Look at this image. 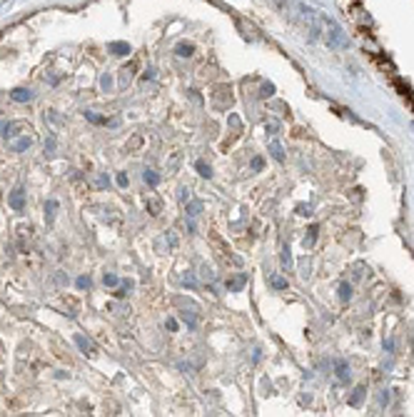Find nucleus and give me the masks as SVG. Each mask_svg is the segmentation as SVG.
<instances>
[{"mask_svg": "<svg viewBox=\"0 0 414 417\" xmlns=\"http://www.w3.org/2000/svg\"><path fill=\"white\" fill-rule=\"evenodd\" d=\"M212 102H215V108H227L230 102H232L230 88H217V90H215V95H212Z\"/></svg>", "mask_w": 414, "mask_h": 417, "instance_id": "obj_1", "label": "nucleus"}, {"mask_svg": "<svg viewBox=\"0 0 414 417\" xmlns=\"http://www.w3.org/2000/svg\"><path fill=\"white\" fill-rule=\"evenodd\" d=\"M270 282H272V287H277V290H285V287H287V280H285V278H279V275H272V278H270Z\"/></svg>", "mask_w": 414, "mask_h": 417, "instance_id": "obj_15", "label": "nucleus"}, {"mask_svg": "<svg viewBox=\"0 0 414 417\" xmlns=\"http://www.w3.org/2000/svg\"><path fill=\"white\" fill-rule=\"evenodd\" d=\"M337 377H339V380H347V377H350V367H347L344 362H337Z\"/></svg>", "mask_w": 414, "mask_h": 417, "instance_id": "obj_16", "label": "nucleus"}, {"mask_svg": "<svg viewBox=\"0 0 414 417\" xmlns=\"http://www.w3.org/2000/svg\"><path fill=\"white\" fill-rule=\"evenodd\" d=\"M350 298H352V287L347 285V282H342V285H339V300H342V302H347Z\"/></svg>", "mask_w": 414, "mask_h": 417, "instance_id": "obj_14", "label": "nucleus"}, {"mask_svg": "<svg viewBox=\"0 0 414 417\" xmlns=\"http://www.w3.org/2000/svg\"><path fill=\"white\" fill-rule=\"evenodd\" d=\"M185 285H187V287H197V280H195V275H192V273H187V275H185Z\"/></svg>", "mask_w": 414, "mask_h": 417, "instance_id": "obj_25", "label": "nucleus"}, {"mask_svg": "<svg viewBox=\"0 0 414 417\" xmlns=\"http://www.w3.org/2000/svg\"><path fill=\"white\" fill-rule=\"evenodd\" d=\"M202 278H205V280H210V282L215 280V273H212V267H207V265H202Z\"/></svg>", "mask_w": 414, "mask_h": 417, "instance_id": "obj_23", "label": "nucleus"}, {"mask_svg": "<svg viewBox=\"0 0 414 417\" xmlns=\"http://www.w3.org/2000/svg\"><path fill=\"white\" fill-rule=\"evenodd\" d=\"M182 322H185L190 330H195V327H197V312H195V310H185V312H182Z\"/></svg>", "mask_w": 414, "mask_h": 417, "instance_id": "obj_7", "label": "nucleus"}, {"mask_svg": "<svg viewBox=\"0 0 414 417\" xmlns=\"http://www.w3.org/2000/svg\"><path fill=\"white\" fill-rule=\"evenodd\" d=\"M8 202H10V207H13V210H23V207H25V193L18 187V190H13V193H10Z\"/></svg>", "mask_w": 414, "mask_h": 417, "instance_id": "obj_3", "label": "nucleus"}, {"mask_svg": "<svg viewBox=\"0 0 414 417\" xmlns=\"http://www.w3.org/2000/svg\"><path fill=\"white\" fill-rule=\"evenodd\" d=\"M270 153H272V158H275V160H282V158H285V155H282V148H279L277 142H272V145H270Z\"/></svg>", "mask_w": 414, "mask_h": 417, "instance_id": "obj_20", "label": "nucleus"}, {"mask_svg": "<svg viewBox=\"0 0 414 417\" xmlns=\"http://www.w3.org/2000/svg\"><path fill=\"white\" fill-rule=\"evenodd\" d=\"M252 170H255V173L262 170V158H255V160H252Z\"/></svg>", "mask_w": 414, "mask_h": 417, "instance_id": "obj_30", "label": "nucleus"}, {"mask_svg": "<svg viewBox=\"0 0 414 417\" xmlns=\"http://www.w3.org/2000/svg\"><path fill=\"white\" fill-rule=\"evenodd\" d=\"M55 210H58V202H55V200H50V202L45 205V215H48V220H53Z\"/></svg>", "mask_w": 414, "mask_h": 417, "instance_id": "obj_21", "label": "nucleus"}, {"mask_svg": "<svg viewBox=\"0 0 414 417\" xmlns=\"http://www.w3.org/2000/svg\"><path fill=\"white\" fill-rule=\"evenodd\" d=\"M200 213H202V202L200 200H190L187 202V218L195 220V218H200Z\"/></svg>", "mask_w": 414, "mask_h": 417, "instance_id": "obj_6", "label": "nucleus"}, {"mask_svg": "<svg viewBox=\"0 0 414 417\" xmlns=\"http://www.w3.org/2000/svg\"><path fill=\"white\" fill-rule=\"evenodd\" d=\"M245 285H247V275H237V278H232V280L225 282V287L232 290V293H239V290H242Z\"/></svg>", "mask_w": 414, "mask_h": 417, "instance_id": "obj_4", "label": "nucleus"}, {"mask_svg": "<svg viewBox=\"0 0 414 417\" xmlns=\"http://www.w3.org/2000/svg\"><path fill=\"white\" fill-rule=\"evenodd\" d=\"M110 50H113L115 55H125V53H130V48H127L125 43H113V45H110Z\"/></svg>", "mask_w": 414, "mask_h": 417, "instance_id": "obj_18", "label": "nucleus"}, {"mask_svg": "<svg viewBox=\"0 0 414 417\" xmlns=\"http://www.w3.org/2000/svg\"><path fill=\"white\" fill-rule=\"evenodd\" d=\"M10 98H13L15 102H28V100H33V93L25 90V88H15V90L10 93Z\"/></svg>", "mask_w": 414, "mask_h": 417, "instance_id": "obj_5", "label": "nucleus"}, {"mask_svg": "<svg viewBox=\"0 0 414 417\" xmlns=\"http://www.w3.org/2000/svg\"><path fill=\"white\" fill-rule=\"evenodd\" d=\"M118 185L120 187H127V175L125 173H118Z\"/></svg>", "mask_w": 414, "mask_h": 417, "instance_id": "obj_29", "label": "nucleus"}, {"mask_svg": "<svg viewBox=\"0 0 414 417\" xmlns=\"http://www.w3.org/2000/svg\"><path fill=\"white\" fill-rule=\"evenodd\" d=\"M195 168H197V173H200L202 178H207V180L212 178V168H210L205 160H197V162H195Z\"/></svg>", "mask_w": 414, "mask_h": 417, "instance_id": "obj_10", "label": "nucleus"}, {"mask_svg": "<svg viewBox=\"0 0 414 417\" xmlns=\"http://www.w3.org/2000/svg\"><path fill=\"white\" fill-rule=\"evenodd\" d=\"M85 118H88L90 122H95V125H110V128H118V125H120V118H110V120H107V118H102V115H98V113H85Z\"/></svg>", "mask_w": 414, "mask_h": 417, "instance_id": "obj_2", "label": "nucleus"}, {"mask_svg": "<svg viewBox=\"0 0 414 417\" xmlns=\"http://www.w3.org/2000/svg\"><path fill=\"white\" fill-rule=\"evenodd\" d=\"M28 148H30V138H23V140L15 142V150H18V153H23V150H28Z\"/></svg>", "mask_w": 414, "mask_h": 417, "instance_id": "obj_19", "label": "nucleus"}, {"mask_svg": "<svg viewBox=\"0 0 414 417\" xmlns=\"http://www.w3.org/2000/svg\"><path fill=\"white\" fill-rule=\"evenodd\" d=\"M165 327H167L170 332H175V330H177V322L172 320V318H167V320H165Z\"/></svg>", "mask_w": 414, "mask_h": 417, "instance_id": "obj_27", "label": "nucleus"}, {"mask_svg": "<svg viewBox=\"0 0 414 417\" xmlns=\"http://www.w3.org/2000/svg\"><path fill=\"white\" fill-rule=\"evenodd\" d=\"M102 280H105V285H107V287H115V285L120 282V280H118L115 275H110V273H105V278H102Z\"/></svg>", "mask_w": 414, "mask_h": 417, "instance_id": "obj_22", "label": "nucleus"}, {"mask_svg": "<svg viewBox=\"0 0 414 417\" xmlns=\"http://www.w3.org/2000/svg\"><path fill=\"white\" fill-rule=\"evenodd\" d=\"M75 342L80 345V350L85 352V355H95V347H93V342H88V340H85L82 335H78V338H75Z\"/></svg>", "mask_w": 414, "mask_h": 417, "instance_id": "obj_8", "label": "nucleus"}, {"mask_svg": "<svg viewBox=\"0 0 414 417\" xmlns=\"http://www.w3.org/2000/svg\"><path fill=\"white\" fill-rule=\"evenodd\" d=\"M230 125H232V128H239V118L232 115V118H230Z\"/></svg>", "mask_w": 414, "mask_h": 417, "instance_id": "obj_31", "label": "nucleus"}, {"mask_svg": "<svg viewBox=\"0 0 414 417\" xmlns=\"http://www.w3.org/2000/svg\"><path fill=\"white\" fill-rule=\"evenodd\" d=\"M78 287H80V290L90 287V278H85V275H82V278H78Z\"/></svg>", "mask_w": 414, "mask_h": 417, "instance_id": "obj_26", "label": "nucleus"}, {"mask_svg": "<svg viewBox=\"0 0 414 417\" xmlns=\"http://www.w3.org/2000/svg\"><path fill=\"white\" fill-rule=\"evenodd\" d=\"M190 200H192V198H190V190H187V187H180V202L187 205Z\"/></svg>", "mask_w": 414, "mask_h": 417, "instance_id": "obj_24", "label": "nucleus"}, {"mask_svg": "<svg viewBox=\"0 0 414 417\" xmlns=\"http://www.w3.org/2000/svg\"><path fill=\"white\" fill-rule=\"evenodd\" d=\"M315 240H317V227H310L307 238H304V247H312V245H315Z\"/></svg>", "mask_w": 414, "mask_h": 417, "instance_id": "obj_17", "label": "nucleus"}, {"mask_svg": "<svg viewBox=\"0 0 414 417\" xmlns=\"http://www.w3.org/2000/svg\"><path fill=\"white\" fill-rule=\"evenodd\" d=\"M364 395H367V392H364V387H357V390H355V395L350 397V405L359 407V405H362V400H364Z\"/></svg>", "mask_w": 414, "mask_h": 417, "instance_id": "obj_12", "label": "nucleus"}, {"mask_svg": "<svg viewBox=\"0 0 414 417\" xmlns=\"http://www.w3.org/2000/svg\"><path fill=\"white\" fill-rule=\"evenodd\" d=\"M175 50H177V55H180V58H192V53H195V45H190V43H180Z\"/></svg>", "mask_w": 414, "mask_h": 417, "instance_id": "obj_11", "label": "nucleus"}, {"mask_svg": "<svg viewBox=\"0 0 414 417\" xmlns=\"http://www.w3.org/2000/svg\"><path fill=\"white\" fill-rule=\"evenodd\" d=\"M142 178H145V182H147V185H152V187H155V185L160 182V175H158L155 170H145V173H142Z\"/></svg>", "mask_w": 414, "mask_h": 417, "instance_id": "obj_13", "label": "nucleus"}, {"mask_svg": "<svg viewBox=\"0 0 414 417\" xmlns=\"http://www.w3.org/2000/svg\"><path fill=\"white\" fill-rule=\"evenodd\" d=\"M147 210H150V215H160L162 213V202L158 198H150L147 200Z\"/></svg>", "mask_w": 414, "mask_h": 417, "instance_id": "obj_9", "label": "nucleus"}, {"mask_svg": "<svg viewBox=\"0 0 414 417\" xmlns=\"http://www.w3.org/2000/svg\"><path fill=\"white\" fill-rule=\"evenodd\" d=\"M265 128H267V130H270V133H272V135H277V130H279V125H277V122H272V120H270V122H267V125H265Z\"/></svg>", "mask_w": 414, "mask_h": 417, "instance_id": "obj_28", "label": "nucleus"}]
</instances>
